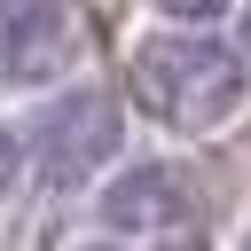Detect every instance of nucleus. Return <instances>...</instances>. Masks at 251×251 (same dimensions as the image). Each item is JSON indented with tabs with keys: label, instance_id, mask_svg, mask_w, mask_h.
Here are the masks:
<instances>
[{
	"label": "nucleus",
	"instance_id": "obj_1",
	"mask_svg": "<svg viewBox=\"0 0 251 251\" xmlns=\"http://www.w3.org/2000/svg\"><path fill=\"white\" fill-rule=\"evenodd\" d=\"M133 94L173 133H212L251 102V63L227 39H149L133 55Z\"/></svg>",
	"mask_w": 251,
	"mask_h": 251
},
{
	"label": "nucleus",
	"instance_id": "obj_2",
	"mask_svg": "<svg viewBox=\"0 0 251 251\" xmlns=\"http://www.w3.org/2000/svg\"><path fill=\"white\" fill-rule=\"evenodd\" d=\"M78 63V16L71 0H8L0 8V78L8 86H47Z\"/></svg>",
	"mask_w": 251,
	"mask_h": 251
},
{
	"label": "nucleus",
	"instance_id": "obj_3",
	"mask_svg": "<svg viewBox=\"0 0 251 251\" xmlns=\"http://www.w3.org/2000/svg\"><path fill=\"white\" fill-rule=\"evenodd\" d=\"M31 149H39V165H47V180H78V173H94L110 149H118V102L110 94H63V102H47L39 110V126H31Z\"/></svg>",
	"mask_w": 251,
	"mask_h": 251
},
{
	"label": "nucleus",
	"instance_id": "obj_4",
	"mask_svg": "<svg viewBox=\"0 0 251 251\" xmlns=\"http://www.w3.org/2000/svg\"><path fill=\"white\" fill-rule=\"evenodd\" d=\"M188 212H196V180L180 165H165V157L126 165L102 188V220L110 227H133V235H173V227H188Z\"/></svg>",
	"mask_w": 251,
	"mask_h": 251
},
{
	"label": "nucleus",
	"instance_id": "obj_5",
	"mask_svg": "<svg viewBox=\"0 0 251 251\" xmlns=\"http://www.w3.org/2000/svg\"><path fill=\"white\" fill-rule=\"evenodd\" d=\"M157 8H165V16H188V24H204V16H220L227 0H157Z\"/></svg>",
	"mask_w": 251,
	"mask_h": 251
},
{
	"label": "nucleus",
	"instance_id": "obj_6",
	"mask_svg": "<svg viewBox=\"0 0 251 251\" xmlns=\"http://www.w3.org/2000/svg\"><path fill=\"white\" fill-rule=\"evenodd\" d=\"M8 180H16V141L0 133V188H8Z\"/></svg>",
	"mask_w": 251,
	"mask_h": 251
},
{
	"label": "nucleus",
	"instance_id": "obj_7",
	"mask_svg": "<svg viewBox=\"0 0 251 251\" xmlns=\"http://www.w3.org/2000/svg\"><path fill=\"white\" fill-rule=\"evenodd\" d=\"M243 47H251V16H243Z\"/></svg>",
	"mask_w": 251,
	"mask_h": 251
},
{
	"label": "nucleus",
	"instance_id": "obj_8",
	"mask_svg": "<svg viewBox=\"0 0 251 251\" xmlns=\"http://www.w3.org/2000/svg\"><path fill=\"white\" fill-rule=\"evenodd\" d=\"M94 251H110V243H94Z\"/></svg>",
	"mask_w": 251,
	"mask_h": 251
},
{
	"label": "nucleus",
	"instance_id": "obj_9",
	"mask_svg": "<svg viewBox=\"0 0 251 251\" xmlns=\"http://www.w3.org/2000/svg\"><path fill=\"white\" fill-rule=\"evenodd\" d=\"M243 251H251V235H243Z\"/></svg>",
	"mask_w": 251,
	"mask_h": 251
}]
</instances>
